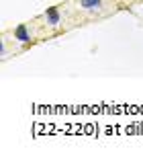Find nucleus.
Returning <instances> with one entry per match:
<instances>
[{
  "label": "nucleus",
  "mask_w": 143,
  "mask_h": 160,
  "mask_svg": "<svg viewBox=\"0 0 143 160\" xmlns=\"http://www.w3.org/2000/svg\"><path fill=\"white\" fill-rule=\"evenodd\" d=\"M14 39H19V41H23V43L31 41V35H29V31H27L25 25H19V27L14 29Z\"/></svg>",
  "instance_id": "1"
},
{
  "label": "nucleus",
  "mask_w": 143,
  "mask_h": 160,
  "mask_svg": "<svg viewBox=\"0 0 143 160\" xmlns=\"http://www.w3.org/2000/svg\"><path fill=\"white\" fill-rule=\"evenodd\" d=\"M45 17H47V23L49 25H57L60 23V12H57V8H47Z\"/></svg>",
  "instance_id": "2"
},
{
  "label": "nucleus",
  "mask_w": 143,
  "mask_h": 160,
  "mask_svg": "<svg viewBox=\"0 0 143 160\" xmlns=\"http://www.w3.org/2000/svg\"><path fill=\"white\" fill-rule=\"evenodd\" d=\"M100 0H80V6H82V8H100Z\"/></svg>",
  "instance_id": "3"
},
{
  "label": "nucleus",
  "mask_w": 143,
  "mask_h": 160,
  "mask_svg": "<svg viewBox=\"0 0 143 160\" xmlns=\"http://www.w3.org/2000/svg\"><path fill=\"white\" fill-rule=\"evenodd\" d=\"M6 53V47H4V43H0V56H4Z\"/></svg>",
  "instance_id": "4"
}]
</instances>
